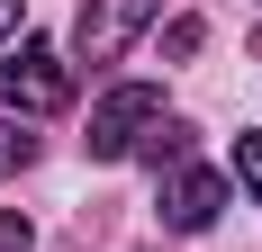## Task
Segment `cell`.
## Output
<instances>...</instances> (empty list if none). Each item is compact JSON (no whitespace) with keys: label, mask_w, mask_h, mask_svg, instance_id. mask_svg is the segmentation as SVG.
Returning a JSON list of instances; mask_svg holds the SVG:
<instances>
[{"label":"cell","mask_w":262,"mask_h":252,"mask_svg":"<svg viewBox=\"0 0 262 252\" xmlns=\"http://www.w3.org/2000/svg\"><path fill=\"white\" fill-rule=\"evenodd\" d=\"M63 99H73V63L46 36H18V45L0 54V108L9 117H54Z\"/></svg>","instance_id":"6da1fadb"},{"label":"cell","mask_w":262,"mask_h":252,"mask_svg":"<svg viewBox=\"0 0 262 252\" xmlns=\"http://www.w3.org/2000/svg\"><path fill=\"white\" fill-rule=\"evenodd\" d=\"M154 126H163V90H154V81H118V90L91 108V135H81V153H91V162H127V153L145 144Z\"/></svg>","instance_id":"7a4b0ae2"},{"label":"cell","mask_w":262,"mask_h":252,"mask_svg":"<svg viewBox=\"0 0 262 252\" xmlns=\"http://www.w3.org/2000/svg\"><path fill=\"white\" fill-rule=\"evenodd\" d=\"M163 18V0H81V27H73V54L91 63V72H108L118 54L145 36V27Z\"/></svg>","instance_id":"3957f363"},{"label":"cell","mask_w":262,"mask_h":252,"mask_svg":"<svg viewBox=\"0 0 262 252\" xmlns=\"http://www.w3.org/2000/svg\"><path fill=\"white\" fill-rule=\"evenodd\" d=\"M226 171H208V162H181V171H163V189H154V216L172 234H208L217 216H226Z\"/></svg>","instance_id":"277c9868"},{"label":"cell","mask_w":262,"mask_h":252,"mask_svg":"<svg viewBox=\"0 0 262 252\" xmlns=\"http://www.w3.org/2000/svg\"><path fill=\"white\" fill-rule=\"evenodd\" d=\"M136 153H145L154 171H181V162H190V126H181V117H163V126H154V135H145Z\"/></svg>","instance_id":"5b68a950"},{"label":"cell","mask_w":262,"mask_h":252,"mask_svg":"<svg viewBox=\"0 0 262 252\" xmlns=\"http://www.w3.org/2000/svg\"><path fill=\"white\" fill-rule=\"evenodd\" d=\"M27 162H36V135H27L18 117H0V180H9V171H27Z\"/></svg>","instance_id":"8992f818"},{"label":"cell","mask_w":262,"mask_h":252,"mask_svg":"<svg viewBox=\"0 0 262 252\" xmlns=\"http://www.w3.org/2000/svg\"><path fill=\"white\" fill-rule=\"evenodd\" d=\"M199 36H208L199 18H172V27H163V54H172V63H190V54H199Z\"/></svg>","instance_id":"52a82bcc"},{"label":"cell","mask_w":262,"mask_h":252,"mask_svg":"<svg viewBox=\"0 0 262 252\" xmlns=\"http://www.w3.org/2000/svg\"><path fill=\"white\" fill-rule=\"evenodd\" d=\"M235 180L262 198V135H235Z\"/></svg>","instance_id":"ba28073f"},{"label":"cell","mask_w":262,"mask_h":252,"mask_svg":"<svg viewBox=\"0 0 262 252\" xmlns=\"http://www.w3.org/2000/svg\"><path fill=\"white\" fill-rule=\"evenodd\" d=\"M9 36H27V0H0V45Z\"/></svg>","instance_id":"9c48e42d"},{"label":"cell","mask_w":262,"mask_h":252,"mask_svg":"<svg viewBox=\"0 0 262 252\" xmlns=\"http://www.w3.org/2000/svg\"><path fill=\"white\" fill-rule=\"evenodd\" d=\"M0 252H27V216H0Z\"/></svg>","instance_id":"30bf717a"}]
</instances>
